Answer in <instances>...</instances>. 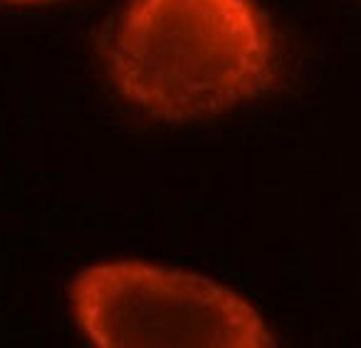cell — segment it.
Returning <instances> with one entry per match:
<instances>
[{"mask_svg": "<svg viewBox=\"0 0 361 348\" xmlns=\"http://www.w3.org/2000/svg\"><path fill=\"white\" fill-rule=\"evenodd\" d=\"M20 3H40V0H20Z\"/></svg>", "mask_w": 361, "mask_h": 348, "instance_id": "cell-3", "label": "cell"}, {"mask_svg": "<svg viewBox=\"0 0 361 348\" xmlns=\"http://www.w3.org/2000/svg\"><path fill=\"white\" fill-rule=\"evenodd\" d=\"M126 101L164 121L216 116L280 80V45L255 0H129L106 42Z\"/></svg>", "mask_w": 361, "mask_h": 348, "instance_id": "cell-1", "label": "cell"}, {"mask_svg": "<svg viewBox=\"0 0 361 348\" xmlns=\"http://www.w3.org/2000/svg\"><path fill=\"white\" fill-rule=\"evenodd\" d=\"M85 333L104 348H265L247 302L206 277L136 262L90 267L72 284Z\"/></svg>", "mask_w": 361, "mask_h": 348, "instance_id": "cell-2", "label": "cell"}]
</instances>
